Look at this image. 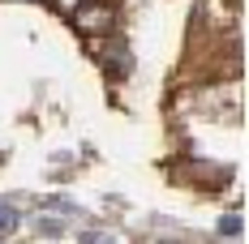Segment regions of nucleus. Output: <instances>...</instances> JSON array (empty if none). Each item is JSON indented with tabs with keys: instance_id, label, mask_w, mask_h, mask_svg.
I'll use <instances>...</instances> for the list:
<instances>
[{
	"instance_id": "nucleus-1",
	"label": "nucleus",
	"mask_w": 249,
	"mask_h": 244,
	"mask_svg": "<svg viewBox=\"0 0 249 244\" xmlns=\"http://www.w3.org/2000/svg\"><path fill=\"white\" fill-rule=\"evenodd\" d=\"M112 22H116V9H107V4H86V9L77 13V26L90 30V34H95V30H107Z\"/></svg>"
},
{
	"instance_id": "nucleus-2",
	"label": "nucleus",
	"mask_w": 249,
	"mask_h": 244,
	"mask_svg": "<svg viewBox=\"0 0 249 244\" xmlns=\"http://www.w3.org/2000/svg\"><path fill=\"white\" fill-rule=\"evenodd\" d=\"M18 227H22V214L9 210V206H0V231H18Z\"/></svg>"
},
{
	"instance_id": "nucleus-3",
	"label": "nucleus",
	"mask_w": 249,
	"mask_h": 244,
	"mask_svg": "<svg viewBox=\"0 0 249 244\" xmlns=\"http://www.w3.org/2000/svg\"><path fill=\"white\" fill-rule=\"evenodd\" d=\"M241 214H228V219H219V236H241Z\"/></svg>"
},
{
	"instance_id": "nucleus-4",
	"label": "nucleus",
	"mask_w": 249,
	"mask_h": 244,
	"mask_svg": "<svg viewBox=\"0 0 249 244\" xmlns=\"http://www.w3.org/2000/svg\"><path fill=\"white\" fill-rule=\"evenodd\" d=\"M52 4H56L60 13H73V9H82V0H52Z\"/></svg>"
},
{
	"instance_id": "nucleus-5",
	"label": "nucleus",
	"mask_w": 249,
	"mask_h": 244,
	"mask_svg": "<svg viewBox=\"0 0 249 244\" xmlns=\"http://www.w3.org/2000/svg\"><path fill=\"white\" fill-rule=\"evenodd\" d=\"M39 231H52V236H60V223H56V219H39Z\"/></svg>"
}]
</instances>
